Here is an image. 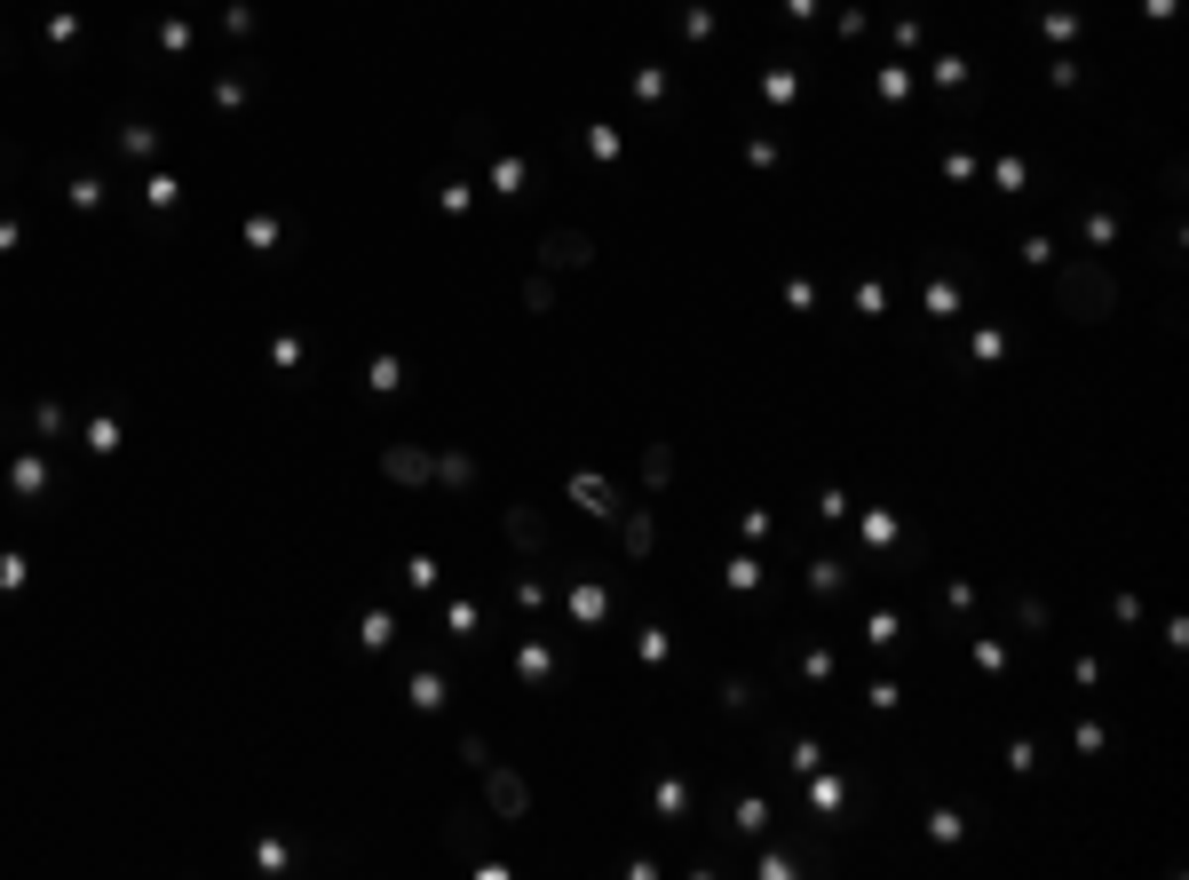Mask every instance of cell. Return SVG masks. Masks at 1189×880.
Returning a JSON list of instances; mask_svg holds the SVG:
<instances>
[{
    "instance_id": "6da1fadb",
    "label": "cell",
    "mask_w": 1189,
    "mask_h": 880,
    "mask_svg": "<svg viewBox=\"0 0 1189 880\" xmlns=\"http://www.w3.org/2000/svg\"><path fill=\"white\" fill-rule=\"evenodd\" d=\"M492 809H500V817H524V785L508 770H492Z\"/></svg>"
},
{
    "instance_id": "3957f363",
    "label": "cell",
    "mask_w": 1189,
    "mask_h": 880,
    "mask_svg": "<svg viewBox=\"0 0 1189 880\" xmlns=\"http://www.w3.org/2000/svg\"><path fill=\"white\" fill-rule=\"evenodd\" d=\"M119 151H127V159H151L159 135H151V127H119Z\"/></svg>"
},
{
    "instance_id": "7a4b0ae2",
    "label": "cell",
    "mask_w": 1189,
    "mask_h": 880,
    "mask_svg": "<svg viewBox=\"0 0 1189 880\" xmlns=\"http://www.w3.org/2000/svg\"><path fill=\"white\" fill-rule=\"evenodd\" d=\"M389 635H397V619H389V611H365V627H357V643H365V651H389Z\"/></svg>"
},
{
    "instance_id": "277c9868",
    "label": "cell",
    "mask_w": 1189,
    "mask_h": 880,
    "mask_svg": "<svg viewBox=\"0 0 1189 880\" xmlns=\"http://www.w3.org/2000/svg\"><path fill=\"white\" fill-rule=\"evenodd\" d=\"M413 706H421V714H436V706H444V682H436V674H421V682H413Z\"/></svg>"
},
{
    "instance_id": "5b68a950",
    "label": "cell",
    "mask_w": 1189,
    "mask_h": 880,
    "mask_svg": "<svg viewBox=\"0 0 1189 880\" xmlns=\"http://www.w3.org/2000/svg\"><path fill=\"white\" fill-rule=\"evenodd\" d=\"M0 587H8V595L24 587V555H0Z\"/></svg>"
}]
</instances>
